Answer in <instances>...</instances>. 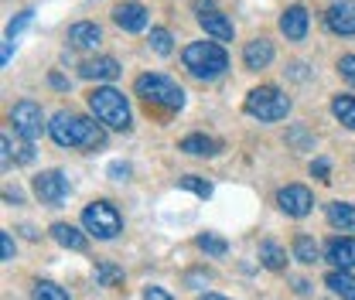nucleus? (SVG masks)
I'll use <instances>...</instances> for the list:
<instances>
[{
  "label": "nucleus",
  "mask_w": 355,
  "mask_h": 300,
  "mask_svg": "<svg viewBox=\"0 0 355 300\" xmlns=\"http://www.w3.org/2000/svg\"><path fill=\"white\" fill-rule=\"evenodd\" d=\"M10 123H14V130H17L24 140H31V143H35L44 130H48L42 106H38V103H31V99L14 103V109H10Z\"/></svg>",
  "instance_id": "obj_7"
},
{
  "label": "nucleus",
  "mask_w": 355,
  "mask_h": 300,
  "mask_svg": "<svg viewBox=\"0 0 355 300\" xmlns=\"http://www.w3.org/2000/svg\"><path fill=\"white\" fill-rule=\"evenodd\" d=\"M324 259H328L335 270H352L355 266V239L352 236L331 239V242L324 246Z\"/></svg>",
  "instance_id": "obj_15"
},
{
  "label": "nucleus",
  "mask_w": 355,
  "mask_h": 300,
  "mask_svg": "<svg viewBox=\"0 0 355 300\" xmlns=\"http://www.w3.org/2000/svg\"><path fill=\"white\" fill-rule=\"evenodd\" d=\"M144 300H175L168 290H161V287H147L144 290Z\"/></svg>",
  "instance_id": "obj_37"
},
{
  "label": "nucleus",
  "mask_w": 355,
  "mask_h": 300,
  "mask_svg": "<svg viewBox=\"0 0 355 300\" xmlns=\"http://www.w3.org/2000/svg\"><path fill=\"white\" fill-rule=\"evenodd\" d=\"M99 42H103V31H99V24H92V21H79V24L69 28V44H72V48L92 51V48H99Z\"/></svg>",
  "instance_id": "obj_16"
},
{
  "label": "nucleus",
  "mask_w": 355,
  "mask_h": 300,
  "mask_svg": "<svg viewBox=\"0 0 355 300\" xmlns=\"http://www.w3.org/2000/svg\"><path fill=\"white\" fill-rule=\"evenodd\" d=\"M10 55H14V42H7V44H3V65L10 62Z\"/></svg>",
  "instance_id": "obj_40"
},
{
  "label": "nucleus",
  "mask_w": 355,
  "mask_h": 300,
  "mask_svg": "<svg viewBox=\"0 0 355 300\" xmlns=\"http://www.w3.org/2000/svg\"><path fill=\"white\" fill-rule=\"evenodd\" d=\"M287 143H294L297 150H311V147H314V140H311V133L304 127L291 130V133H287Z\"/></svg>",
  "instance_id": "obj_31"
},
{
  "label": "nucleus",
  "mask_w": 355,
  "mask_h": 300,
  "mask_svg": "<svg viewBox=\"0 0 355 300\" xmlns=\"http://www.w3.org/2000/svg\"><path fill=\"white\" fill-rule=\"evenodd\" d=\"M198 249L219 259V256H225V253H229V242H225V239H219V236H212V232H202V236H198Z\"/></svg>",
  "instance_id": "obj_26"
},
{
  "label": "nucleus",
  "mask_w": 355,
  "mask_h": 300,
  "mask_svg": "<svg viewBox=\"0 0 355 300\" xmlns=\"http://www.w3.org/2000/svg\"><path fill=\"white\" fill-rule=\"evenodd\" d=\"M311 174H314L318 181H324V184H328V181H331V164H328L324 157H318V161L311 164Z\"/></svg>",
  "instance_id": "obj_33"
},
{
  "label": "nucleus",
  "mask_w": 355,
  "mask_h": 300,
  "mask_svg": "<svg viewBox=\"0 0 355 300\" xmlns=\"http://www.w3.org/2000/svg\"><path fill=\"white\" fill-rule=\"evenodd\" d=\"M31 161H35V150H31V140H24L17 147V164H31Z\"/></svg>",
  "instance_id": "obj_36"
},
{
  "label": "nucleus",
  "mask_w": 355,
  "mask_h": 300,
  "mask_svg": "<svg viewBox=\"0 0 355 300\" xmlns=\"http://www.w3.org/2000/svg\"><path fill=\"white\" fill-rule=\"evenodd\" d=\"M181 150L191 154V157H216L219 154V143L212 136H205V133H191V136L181 140Z\"/></svg>",
  "instance_id": "obj_20"
},
{
  "label": "nucleus",
  "mask_w": 355,
  "mask_h": 300,
  "mask_svg": "<svg viewBox=\"0 0 355 300\" xmlns=\"http://www.w3.org/2000/svg\"><path fill=\"white\" fill-rule=\"evenodd\" d=\"M331 113L342 127L355 130V96H335L331 99Z\"/></svg>",
  "instance_id": "obj_23"
},
{
  "label": "nucleus",
  "mask_w": 355,
  "mask_h": 300,
  "mask_svg": "<svg viewBox=\"0 0 355 300\" xmlns=\"http://www.w3.org/2000/svg\"><path fill=\"white\" fill-rule=\"evenodd\" d=\"M338 72H342V79L349 86H355V55H342L338 58Z\"/></svg>",
  "instance_id": "obj_32"
},
{
  "label": "nucleus",
  "mask_w": 355,
  "mask_h": 300,
  "mask_svg": "<svg viewBox=\"0 0 355 300\" xmlns=\"http://www.w3.org/2000/svg\"><path fill=\"white\" fill-rule=\"evenodd\" d=\"M48 82H51V89H69V79H62L58 72H51V76H48Z\"/></svg>",
  "instance_id": "obj_38"
},
{
  "label": "nucleus",
  "mask_w": 355,
  "mask_h": 300,
  "mask_svg": "<svg viewBox=\"0 0 355 300\" xmlns=\"http://www.w3.org/2000/svg\"><path fill=\"white\" fill-rule=\"evenodd\" d=\"M308 10L301 7V3H291L284 14H280V31L291 38V42H304V35H308Z\"/></svg>",
  "instance_id": "obj_12"
},
{
  "label": "nucleus",
  "mask_w": 355,
  "mask_h": 300,
  "mask_svg": "<svg viewBox=\"0 0 355 300\" xmlns=\"http://www.w3.org/2000/svg\"><path fill=\"white\" fill-rule=\"evenodd\" d=\"M277 205H280V212L291 215V218H304L314 209V198H311V191L304 184H287V188L277 191Z\"/></svg>",
  "instance_id": "obj_9"
},
{
  "label": "nucleus",
  "mask_w": 355,
  "mask_h": 300,
  "mask_svg": "<svg viewBox=\"0 0 355 300\" xmlns=\"http://www.w3.org/2000/svg\"><path fill=\"white\" fill-rule=\"evenodd\" d=\"M133 89H137V96L140 99H147V103H154V106H164V109H181L184 106V89L178 86V82H171L168 76H140L137 82H133Z\"/></svg>",
  "instance_id": "obj_5"
},
{
  "label": "nucleus",
  "mask_w": 355,
  "mask_h": 300,
  "mask_svg": "<svg viewBox=\"0 0 355 300\" xmlns=\"http://www.w3.org/2000/svg\"><path fill=\"white\" fill-rule=\"evenodd\" d=\"M324 287L331 290V294H338V297H352V290H355V276L349 273V270H331L328 276H324Z\"/></svg>",
  "instance_id": "obj_21"
},
{
  "label": "nucleus",
  "mask_w": 355,
  "mask_h": 300,
  "mask_svg": "<svg viewBox=\"0 0 355 300\" xmlns=\"http://www.w3.org/2000/svg\"><path fill=\"white\" fill-rule=\"evenodd\" d=\"M294 290H297V294H308L311 283H308V280H297V283H294Z\"/></svg>",
  "instance_id": "obj_41"
},
{
  "label": "nucleus",
  "mask_w": 355,
  "mask_h": 300,
  "mask_svg": "<svg viewBox=\"0 0 355 300\" xmlns=\"http://www.w3.org/2000/svg\"><path fill=\"white\" fill-rule=\"evenodd\" d=\"M188 283H209V273H188Z\"/></svg>",
  "instance_id": "obj_39"
},
{
  "label": "nucleus",
  "mask_w": 355,
  "mask_h": 300,
  "mask_svg": "<svg viewBox=\"0 0 355 300\" xmlns=\"http://www.w3.org/2000/svg\"><path fill=\"white\" fill-rule=\"evenodd\" d=\"M294 259L304 263V266L318 263V242H314L311 236H297V239H294Z\"/></svg>",
  "instance_id": "obj_24"
},
{
  "label": "nucleus",
  "mask_w": 355,
  "mask_h": 300,
  "mask_svg": "<svg viewBox=\"0 0 355 300\" xmlns=\"http://www.w3.org/2000/svg\"><path fill=\"white\" fill-rule=\"evenodd\" d=\"M181 62L195 79H219L229 69V55L216 42H191L181 51Z\"/></svg>",
  "instance_id": "obj_3"
},
{
  "label": "nucleus",
  "mask_w": 355,
  "mask_h": 300,
  "mask_svg": "<svg viewBox=\"0 0 355 300\" xmlns=\"http://www.w3.org/2000/svg\"><path fill=\"white\" fill-rule=\"evenodd\" d=\"M0 256H3V263L14 259V239H10V232H0Z\"/></svg>",
  "instance_id": "obj_35"
},
{
  "label": "nucleus",
  "mask_w": 355,
  "mask_h": 300,
  "mask_svg": "<svg viewBox=\"0 0 355 300\" xmlns=\"http://www.w3.org/2000/svg\"><path fill=\"white\" fill-rule=\"evenodd\" d=\"M31 300H69V290L58 287V283H51V280H42V283H35Z\"/></svg>",
  "instance_id": "obj_27"
},
{
  "label": "nucleus",
  "mask_w": 355,
  "mask_h": 300,
  "mask_svg": "<svg viewBox=\"0 0 355 300\" xmlns=\"http://www.w3.org/2000/svg\"><path fill=\"white\" fill-rule=\"evenodd\" d=\"M51 239H55L58 246L72 249V253H83V249H86V236H83L76 225H69V222H55V225H51Z\"/></svg>",
  "instance_id": "obj_18"
},
{
  "label": "nucleus",
  "mask_w": 355,
  "mask_h": 300,
  "mask_svg": "<svg viewBox=\"0 0 355 300\" xmlns=\"http://www.w3.org/2000/svg\"><path fill=\"white\" fill-rule=\"evenodd\" d=\"M260 263H263L266 270L280 273V270L287 266V253H284V246H277L273 239H266V242H260Z\"/></svg>",
  "instance_id": "obj_22"
},
{
  "label": "nucleus",
  "mask_w": 355,
  "mask_h": 300,
  "mask_svg": "<svg viewBox=\"0 0 355 300\" xmlns=\"http://www.w3.org/2000/svg\"><path fill=\"white\" fill-rule=\"evenodd\" d=\"M324 215H328V222H331L335 229L355 232V205H349V202H328Z\"/></svg>",
  "instance_id": "obj_19"
},
{
  "label": "nucleus",
  "mask_w": 355,
  "mask_h": 300,
  "mask_svg": "<svg viewBox=\"0 0 355 300\" xmlns=\"http://www.w3.org/2000/svg\"><path fill=\"white\" fill-rule=\"evenodd\" d=\"M96 280L103 287H123V270L113 263H96Z\"/></svg>",
  "instance_id": "obj_25"
},
{
  "label": "nucleus",
  "mask_w": 355,
  "mask_h": 300,
  "mask_svg": "<svg viewBox=\"0 0 355 300\" xmlns=\"http://www.w3.org/2000/svg\"><path fill=\"white\" fill-rule=\"evenodd\" d=\"M79 76L83 79H96V82H113L120 76V62L110 58V55H99V58H89L79 65Z\"/></svg>",
  "instance_id": "obj_13"
},
{
  "label": "nucleus",
  "mask_w": 355,
  "mask_h": 300,
  "mask_svg": "<svg viewBox=\"0 0 355 300\" xmlns=\"http://www.w3.org/2000/svg\"><path fill=\"white\" fill-rule=\"evenodd\" d=\"M202 300H222V297H216V294H205V297H202Z\"/></svg>",
  "instance_id": "obj_42"
},
{
  "label": "nucleus",
  "mask_w": 355,
  "mask_h": 300,
  "mask_svg": "<svg viewBox=\"0 0 355 300\" xmlns=\"http://www.w3.org/2000/svg\"><path fill=\"white\" fill-rule=\"evenodd\" d=\"M243 109H246L250 116L263 120V123H277V120H284V116L291 113V99H287L277 86H260L246 96Z\"/></svg>",
  "instance_id": "obj_4"
},
{
  "label": "nucleus",
  "mask_w": 355,
  "mask_h": 300,
  "mask_svg": "<svg viewBox=\"0 0 355 300\" xmlns=\"http://www.w3.org/2000/svg\"><path fill=\"white\" fill-rule=\"evenodd\" d=\"M31 17H35V10H21V14L10 21V28H7V42H14V38H17V35L31 24Z\"/></svg>",
  "instance_id": "obj_30"
},
{
  "label": "nucleus",
  "mask_w": 355,
  "mask_h": 300,
  "mask_svg": "<svg viewBox=\"0 0 355 300\" xmlns=\"http://www.w3.org/2000/svg\"><path fill=\"white\" fill-rule=\"evenodd\" d=\"M178 184H181V188H188V191H195L198 198H209V195H212V184H209V181H202L198 174H184Z\"/></svg>",
  "instance_id": "obj_29"
},
{
  "label": "nucleus",
  "mask_w": 355,
  "mask_h": 300,
  "mask_svg": "<svg viewBox=\"0 0 355 300\" xmlns=\"http://www.w3.org/2000/svg\"><path fill=\"white\" fill-rule=\"evenodd\" d=\"M48 133H51V140L58 147H86V150H96V147L106 143V130L99 127V123H92V120H86V116H79V113H69V109H62V113L51 116Z\"/></svg>",
  "instance_id": "obj_1"
},
{
  "label": "nucleus",
  "mask_w": 355,
  "mask_h": 300,
  "mask_svg": "<svg viewBox=\"0 0 355 300\" xmlns=\"http://www.w3.org/2000/svg\"><path fill=\"white\" fill-rule=\"evenodd\" d=\"M106 174H110L113 181H127V174H130V164H123V161H113V164L106 168Z\"/></svg>",
  "instance_id": "obj_34"
},
{
  "label": "nucleus",
  "mask_w": 355,
  "mask_h": 300,
  "mask_svg": "<svg viewBox=\"0 0 355 300\" xmlns=\"http://www.w3.org/2000/svg\"><path fill=\"white\" fill-rule=\"evenodd\" d=\"M150 48H154L157 55H171V51H175L171 31H168V28H150Z\"/></svg>",
  "instance_id": "obj_28"
},
{
  "label": "nucleus",
  "mask_w": 355,
  "mask_h": 300,
  "mask_svg": "<svg viewBox=\"0 0 355 300\" xmlns=\"http://www.w3.org/2000/svg\"><path fill=\"white\" fill-rule=\"evenodd\" d=\"M83 225L96 239H116L120 229H123V218L110 202H92V205L83 209Z\"/></svg>",
  "instance_id": "obj_6"
},
{
  "label": "nucleus",
  "mask_w": 355,
  "mask_h": 300,
  "mask_svg": "<svg viewBox=\"0 0 355 300\" xmlns=\"http://www.w3.org/2000/svg\"><path fill=\"white\" fill-rule=\"evenodd\" d=\"M113 21H116V28H123V31H130V35H137V31H144L147 28V7L144 3H137V0H127V3H120L116 10H113Z\"/></svg>",
  "instance_id": "obj_11"
},
{
  "label": "nucleus",
  "mask_w": 355,
  "mask_h": 300,
  "mask_svg": "<svg viewBox=\"0 0 355 300\" xmlns=\"http://www.w3.org/2000/svg\"><path fill=\"white\" fill-rule=\"evenodd\" d=\"M69 191H72V184H69V177L62 171H42L35 177V195L42 198L44 205H62L65 198H69Z\"/></svg>",
  "instance_id": "obj_8"
},
{
  "label": "nucleus",
  "mask_w": 355,
  "mask_h": 300,
  "mask_svg": "<svg viewBox=\"0 0 355 300\" xmlns=\"http://www.w3.org/2000/svg\"><path fill=\"white\" fill-rule=\"evenodd\" d=\"M198 24L205 28V35H212L216 42H232V21L219 14V10H205V14H198Z\"/></svg>",
  "instance_id": "obj_17"
},
{
  "label": "nucleus",
  "mask_w": 355,
  "mask_h": 300,
  "mask_svg": "<svg viewBox=\"0 0 355 300\" xmlns=\"http://www.w3.org/2000/svg\"><path fill=\"white\" fill-rule=\"evenodd\" d=\"M92 116L110 130H130V106H127V96L113 86H96L86 96Z\"/></svg>",
  "instance_id": "obj_2"
},
{
  "label": "nucleus",
  "mask_w": 355,
  "mask_h": 300,
  "mask_svg": "<svg viewBox=\"0 0 355 300\" xmlns=\"http://www.w3.org/2000/svg\"><path fill=\"white\" fill-rule=\"evenodd\" d=\"M349 300H355V290H352V297H349Z\"/></svg>",
  "instance_id": "obj_43"
},
{
  "label": "nucleus",
  "mask_w": 355,
  "mask_h": 300,
  "mask_svg": "<svg viewBox=\"0 0 355 300\" xmlns=\"http://www.w3.org/2000/svg\"><path fill=\"white\" fill-rule=\"evenodd\" d=\"M324 21H328V28H331L335 35L352 38L355 35V0H338V3H331V10L324 14Z\"/></svg>",
  "instance_id": "obj_10"
},
{
  "label": "nucleus",
  "mask_w": 355,
  "mask_h": 300,
  "mask_svg": "<svg viewBox=\"0 0 355 300\" xmlns=\"http://www.w3.org/2000/svg\"><path fill=\"white\" fill-rule=\"evenodd\" d=\"M273 62V42L270 38H253V42H246L243 48V65L250 69V72H260Z\"/></svg>",
  "instance_id": "obj_14"
}]
</instances>
